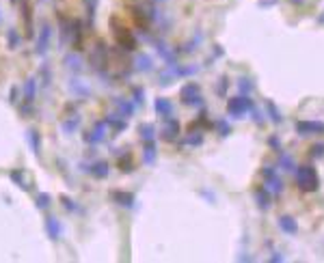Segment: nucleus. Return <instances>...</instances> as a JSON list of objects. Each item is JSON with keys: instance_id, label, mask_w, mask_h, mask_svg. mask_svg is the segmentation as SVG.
Masks as SVG:
<instances>
[{"instance_id": "31", "label": "nucleus", "mask_w": 324, "mask_h": 263, "mask_svg": "<svg viewBox=\"0 0 324 263\" xmlns=\"http://www.w3.org/2000/svg\"><path fill=\"white\" fill-rule=\"evenodd\" d=\"M119 164L123 166V171H132V164H130V156H123L121 160H119Z\"/></svg>"}, {"instance_id": "13", "label": "nucleus", "mask_w": 324, "mask_h": 263, "mask_svg": "<svg viewBox=\"0 0 324 263\" xmlns=\"http://www.w3.org/2000/svg\"><path fill=\"white\" fill-rule=\"evenodd\" d=\"M9 177H11V182H15V184H18L22 190H28V184L24 182V173H22L20 168H13V171L9 173Z\"/></svg>"}, {"instance_id": "6", "label": "nucleus", "mask_w": 324, "mask_h": 263, "mask_svg": "<svg viewBox=\"0 0 324 263\" xmlns=\"http://www.w3.org/2000/svg\"><path fill=\"white\" fill-rule=\"evenodd\" d=\"M251 106L244 97H236V100H229V106H227V110H229V114H234V117H240L242 112L246 110V108Z\"/></svg>"}, {"instance_id": "33", "label": "nucleus", "mask_w": 324, "mask_h": 263, "mask_svg": "<svg viewBox=\"0 0 324 263\" xmlns=\"http://www.w3.org/2000/svg\"><path fill=\"white\" fill-rule=\"evenodd\" d=\"M322 20H324V18H322Z\"/></svg>"}, {"instance_id": "12", "label": "nucleus", "mask_w": 324, "mask_h": 263, "mask_svg": "<svg viewBox=\"0 0 324 263\" xmlns=\"http://www.w3.org/2000/svg\"><path fill=\"white\" fill-rule=\"evenodd\" d=\"M22 15H24V28H26V37H32V18H30V7L28 2L22 4Z\"/></svg>"}, {"instance_id": "8", "label": "nucleus", "mask_w": 324, "mask_h": 263, "mask_svg": "<svg viewBox=\"0 0 324 263\" xmlns=\"http://www.w3.org/2000/svg\"><path fill=\"white\" fill-rule=\"evenodd\" d=\"M104 130H106V121L95 123L93 132H91V134H86V136H84V140H86V142H91V145H95V142H100L102 138H104Z\"/></svg>"}, {"instance_id": "9", "label": "nucleus", "mask_w": 324, "mask_h": 263, "mask_svg": "<svg viewBox=\"0 0 324 263\" xmlns=\"http://www.w3.org/2000/svg\"><path fill=\"white\" fill-rule=\"evenodd\" d=\"M78 125H80V117L74 112V114H69V117H65V119H63L61 128H63L65 134H74V132L78 130Z\"/></svg>"}, {"instance_id": "1", "label": "nucleus", "mask_w": 324, "mask_h": 263, "mask_svg": "<svg viewBox=\"0 0 324 263\" xmlns=\"http://www.w3.org/2000/svg\"><path fill=\"white\" fill-rule=\"evenodd\" d=\"M296 182H298L300 190H316L318 188V173L313 171V166H300L298 171H296Z\"/></svg>"}, {"instance_id": "4", "label": "nucleus", "mask_w": 324, "mask_h": 263, "mask_svg": "<svg viewBox=\"0 0 324 263\" xmlns=\"http://www.w3.org/2000/svg\"><path fill=\"white\" fill-rule=\"evenodd\" d=\"M50 37H52V28L50 24H43L41 30H39V39H37V54H46L48 52V43H50Z\"/></svg>"}, {"instance_id": "20", "label": "nucleus", "mask_w": 324, "mask_h": 263, "mask_svg": "<svg viewBox=\"0 0 324 263\" xmlns=\"http://www.w3.org/2000/svg\"><path fill=\"white\" fill-rule=\"evenodd\" d=\"M279 224H281V229H283L285 233H296V222H294V218H281L279 220Z\"/></svg>"}, {"instance_id": "18", "label": "nucleus", "mask_w": 324, "mask_h": 263, "mask_svg": "<svg viewBox=\"0 0 324 263\" xmlns=\"http://www.w3.org/2000/svg\"><path fill=\"white\" fill-rule=\"evenodd\" d=\"M298 132L302 134V132H318V134H322L324 132V125L322 123H298Z\"/></svg>"}, {"instance_id": "5", "label": "nucleus", "mask_w": 324, "mask_h": 263, "mask_svg": "<svg viewBox=\"0 0 324 263\" xmlns=\"http://www.w3.org/2000/svg\"><path fill=\"white\" fill-rule=\"evenodd\" d=\"M46 231H48V237H50L52 242H56V239L61 237V233H63V227H61V222H58L56 218L50 216V218H46Z\"/></svg>"}, {"instance_id": "15", "label": "nucleus", "mask_w": 324, "mask_h": 263, "mask_svg": "<svg viewBox=\"0 0 324 263\" xmlns=\"http://www.w3.org/2000/svg\"><path fill=\"white\" fill-rule=\"evenodd\" d=\"M115 104H117V108H119V110H121L123 112V117H130V114H132L134 112V106H132V104H130V102H126V100H123V97H117V100H115Z\"/></svg>"}, {"instance_id": "11", "label": "nucleus", "mask_w": 324, "mask_h": 263, "mask_svg": "<svg viewBox=\"0 0 324 263\" xmlns=\"http://www.w3.org/2000/svg\"><path fill=\"white\" fill-rule=\"evenodd\" d=\"M28 145H30L32 153L39 158L41 156V138H39V132L37 130H28Z\"/></svg>"}, {"instance_id": "30", "label": "nucleus", "mask_w": 324, "mask_h": 263, "mask_svg": "<svg viewBox=\"0 0 324 263\" xmlns=\"http://www.w3.org/2000/svg\"><path fill=\"white\" fill-rule=\"evenodd\" d=\"M9 97H11V104H18V102H20V100H18V97H20V89H18V86H13V89H11Z\"/></svg>"}, {"instance_id": "7", "label": "nucleus", "mask_w": 324, "mask_h": 263, "mask_svg": "<svg viewBox=\"0 0 324 263\" xmlns=\"http://www.w3.org/2000/svg\"><path fill=\"white\" fill-rule=\"evenodd\" d=\"M182 97H184V104H197L201 100V95H199V86L197 84H186L182 89Z\"/></svg>"}, {"instance_id": "24", "label": "nucleus", "mask_w": 324, "mask_h": 263, "mask_svg": "<svg viewBox=\"0 0 324 263\" xmlns=\"http://www.w3.org/2000/svg\"><path fill=\"white\" fill-rule=\"evenodd\" d=\"M50 194L48 192H41V194H37V199H35V203H37V207L39 210H46V207H50Z\"/></svg>"}, {"instance_id": "21", "label": "nucleus", "mask_w": 324, "mask_h": 263, "mask_svg": "<svg viewBox=\"0 0 324 263\" xmlns=\"http://www.w3.org/2000/svg\"><path fill=\"white\" fill-rule=\"evenodd\" d=\"M7 41H9V48L11 50H15V48H20V35H18V30L15 28H11L9 32H7Z\"/></svg>"}, {"instance_id": "10", "label": "nucleus", "mask_w": 324, "mask_h": 263, "mask_svg": "<svg viewBox=\"0 0 324 263\" xmlns=\"http://www.w3.org/2000/svg\"><path fill=\"white\" fill-rule=\"evenodd\" d=\"M69 89H72L78 97H89L91 95V89H89V84H84V80H72L69 82Z\"/></svg>"}, {"instance_id": "23", "label": "nucleus", "mask_w": 324, "mask_h": 263, "mask_svg": "<svg viewBox=\"0 0 324 263\" xmlns=\"http://www.w3.org/2000/svg\"><path fill=\"white\" fill-rule=\"evenodd\" d=\"M154 160H156V147L151 140H147V145H145V164H151Z\"/></svg>"}, {"instance_id": "16", "label": "nucleus", "mask_w": 324, "mask_h": 263, "mask_svg": "<svg viewBox=\"0 0 324 263\" xmlns=\"http://www.w3.org/2000/svg\"><path fill=\"white\" fill-rule=\"evenodd\" d=\"M91 175H95V177H106L108 175V164L106 162H95L93 166L89 168Z\"/></svg>"}, {"instance_id": "19", "label": "nucleus", "mask_w": 324, "mask_h": 263, "mask_svg": "<svg viewBox=\"0 0 324 263\" xmlns=\"http://www.w3.org/2000/svg\"><path fill=\"white\" fill-rule=\"evenodd\" d=\"M177 132H180V123L171 121V125H166V128H164V134H162V136H164V140H173L177 136Z\"/></svg>"}, {"instance_id": "26", "label": "nucleus", "mask_w": 324, "mask_h": 263, "mask_svg": "<svg viewBox=\"0 0 324 263\" xmlns=\"http://www.w3.org/2000/svg\"><path fill=\"white\" fill-rule=\"evenodd\" d=\"M39 74L43 78V86H50V67H48V63H43L39 67Z\"/></svg>"}, {"instance_id": "32", "label": "nucleus", "mask_w": 324, "mask_h": 263, "mask_svg": "<svg viewBox=\"0 0 324 263\" xmlns=\"http://www.w3.org/2000/svg\"><path fill=\"white\" fill-rule=\"evenodd\" d=\"M0 20H2V15H0Z\"/></svg>"}, {"instance_id": "14", "label": "nucleus", "mask_w": 324, "mask_h": 263, "mask_svg": "<svg viewBox=\"0 0 324 263\" xmlns=\"http://www.w3.org/2000/svg\"><path fill=\"white\" fill-rule=\"evenodd\" d=\"M138 132H140V136H143L145 142H147V140H154L156 130H154V125H151V123H140V125H138Z\"/></svg>"}, {"instance_id": "27", "label": "nucleus", "mask_w": 324, "mask_h": 263, "mask_svg": "<svg viewBox=\"0 0 324 263\" xmlns=\"http://www.w3.org/2000/svg\"><path fill=\"white\" fill-rule=\"evenodd\" d=\"M61 203H63V207H65V210H69V211H76V210H78V207H76L74 205V201L72 199H69V196H61Z\"/></svg>"}, {"instance_id": "25", "label": "nucleus", "mask_w": 324, "mask_h": 263, "mask_svg": "<svg viewBox=\"0 0 324 263\" xmlns=\"http://www.w3.org/2000/svg\"><path fill=\"white\" fill-rule=\"evenodd\" d=\"M65 65H67V67L69 69H80V58L78 56H76V54H67V56H65V61H63Z\"/></svg>"}, {"instance_id": "29", "label": "nucleus", "mask_w": 324, "mask_h": 263, "mask_svg": "<svg viewBox=\"0 0 324 263\" xmlns=\"http://www.w3.org/2000/svg\"><path fill=\"white\" fill-rule=\"evenodd\" d=\"M138 69H149V56H138Z\"/></svg>"}, {"instance_id": "17", "label": "nucleus", "mask_w": 324, "mask_h": 263, "mask_svg": "<svg viewBox=\"0 0 324 263\" xmlns=\"http://www.w3.org/2000/svg\"><path fill=\"white\" fill-rule=\"evenodd\" d=\"M112 199L117 203H121V205H126V207H130L134 203V196L130 192H112Z\"/></svg>"}, {"instance_id": "22", "label": "nucleus", "mask_w": 324, "mask_h": 263, "mask_svg": "<svg viewBox=\"0 0 324 263\" xmlns=\"http://www.w3.org/2000/svg\"><path fill=\"white\" fill-rule=\"evenodd\" d=\"M156 112L158 114H169L171 112V102L169 100H156Z\"/></svg>"}, {"instance_id": "3", "label": "nucleus", "mask_w": 324, "mask_h": 263, "mask_svg": "<svg viewBox=\"0 0 324 263\" xmlns=\"http://www.w3.org/2000/svg\"><path fill=\"white\" fill-rule=\"evenodd\" d=\"M112 32H115V39H117V43L123 48V50H134V48H136V41H134L132 32L126 30L123 26H117Z\"/></svg>"}, {"instance_id": "2", "label": "nucleus", "mask_w": 324, "mask_h": 263, "mask_svg": "<svg viewBox=\"0 0 324 263\" xmlns=\"http://www.w3.org/2000/svg\"><path fill=\"white\" fill-rule=\"evenodd\" d=\"M35 95H37V80L35 78H28L24 84V106L20 108L22 114H28L32 102H35Z\"/></svg>"}, {"instance_id": "28", "label": "nucleus", "mask_w": 324, "mask_h": 263, "mask_svg": "<svg viewBox=\"0 0 324 263\" xmlns=\"http://www.w3.org/2000/svg\"><path fill=\"white\" fill-rule=\"evenodd\" d=\"M95 2H97V0H84V4H86V15H89V20H93V13H95Z\"/></svg>"}]
</instances>
